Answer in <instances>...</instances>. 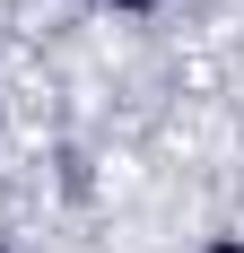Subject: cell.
<instances>
[{"label":"cell","mask_w":244,"mask_h":253,"mask_svg":"<svg viewBox=\"0 0 244 253\" xmlns=\"http://www.w3.org/2000/svg\"><path fill=\"white\" fill-rule=\"evenodd\" d=\"M0 253H26V245H18V236H0Z\"/></svg>","instance_id":"3957f363"},{"label":"cell","mask_w":244,"mask_h":253,"mask_svg":"<svg viewBox=\"0 0 244 253\" xmlns=\"http://www.w3.org/2000/svg\"><path fill=\"white\" fill-rule=\"evenodd\" d=\"M192 253H244V227H209V236H201Z\"/></svg>","instance_id":"7a4b0ae2"},{"label":"cell","mask_w":244,"mask_h":253,"mask_svg":"<svg viewBox=\"0 0 244 253\" xmlns=\"http://www.w3.org/2000/svg\"><path fill=\"white\" fill-rule=\"evenodd\" d=\"M96 18H114V26H148V18H166V0H87Z\"/></svg>","instance_id":"6da1fadb"}]
</instances>
